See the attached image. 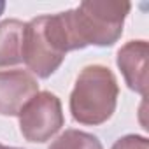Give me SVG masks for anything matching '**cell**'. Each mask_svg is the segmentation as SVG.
Returning a JSON list of instances; mask_svg holds the SVG:
<instances>
[{"mask_svg": "<svg viewBox=\"0 0 149 149\" xmlns=\"http://www.w3.org/2000/svg\"><path fill=\"white\" fill-rule=\"evenodd\" d=\"M147 51L149 46L146 40H132L118 53V67L126 84L142 97L147 95Z\"/></svg>", "mask_w": 149, "mask_h": 149, "instance_id": "6", "label": "cell"}, {"mask_svg": "<svg viewBox=\"0 0 149 149\" xmlns=\"http://www.w3.org/2000/svg\"><path fill=\"white\" fill-rule=\"evenodd\" d=\"M112 149H149L147 146V139L140 137V135H126L123 139H119Z\"/></svg>", "mask_w": 149, "mask_h": 149, "instance_id": "9", "label": "cell"}, {"mask_svg": "<svg viewBox=\"0 0 149 149\" xmlns=\"http://www.w3.org/2000/svg\"><path fill=\"white\" fill-rule=\"evenodd\" d=\"M49 149H104V147L100 140L91 133L79 130H67L49 146Z\"/></svg>", "mask_w": 149, "mask_h": 149, "instance_id": "8", "label": "cell"}, {"mask_svg": "<svg viewBox=\"0 0 149 149\" xmlns=\"http://www.w3.org/2000/svg\"><path fill=\"white\" fill-rule=\"evenodd\" d=\"M37 93L39 84L26 70H0V114H19Z\"/></svg>", "mask_w": 149, "mask_h": 149, "instance_id": "5", "label": "cell"}, {"mask_svg": "<svg viewBox=\"0 0 149 149\" xmlns=\"http://www.w3.org/2000/svg\"><path fill=\"white\" fill-rule=\"evenodd\" d=\"M4 9H6V2H2V0H0V14L4 13Z\"/></svg>", "mask_w": 149, "mask_h": 149, "instance_id": "10", "label": "cell"}, {"mask_svg": "<svg viewBox=\"0 0 149 149\" xmlns=\"http://www.w3.org/2000/svg\"><path fill=\"white\" fill-rule=\"evenodd\" d=\"M72 51L63 13L39 16L25 23L21 42V61L37 77H49Z\"/></svg>", "mask_w": 149, "mask_h": 149, "instance_id": "2", "label": "cell"}, {"mask_svg": "<svg viewBox=\"0 0 149 149\" xmlns=\"http://www.w3.org/2000/svg\"><path fill=\"white\" fill-rule=\"evenodd\" d=\"M63 126L61 104L49 91L37 93L19 111V128L26 140L46 142Z\"/></svg>", "mask_w": 149, "mask_h": 149, "instance_id": "4", "label": "cell"}, {"mask_svg": "<svg viewBox=\"0 0 149 149\" xmlns=\"http://www.w3.org/2000/svg\"><path fill=\"white\" fill-rule=\"evenodd\" d=\"M0 149H19V147H7V146H4V144H0Z\"/></svg>", "mask_w": 149, "mask_h": 149, "instance_id": "11", "label": "cell"}, {"mask_svg": "<svg viewBox=\"0 0 149 149\" xmlns=\"http://www.w3.org/2000/svg\"><path fill=\"white\" fill-rule=\"evenodd\" d=\"M116 100L118 83L114 74L107 67L90 65L77 76L70 95V112L83 125H102L112 116Z\"/></svg>", "mask_w": 149, "mask_h": 149, "instance_id": "3", "label": "cell"}, {"mask_svg": "<svg viewBox=\"0 0 149 149\" xmlns=\"http://www.w3.org/2000/svg\"><path fill=\"white\" fill-rule=\"evenodd\" d=\"M130 2L88 0L77 9L65 11V25L72 49L86 46H112L123 33V23L130 13Z\"/></svg>", "mask_w": 149, "mask_h": 149, "instance_id": "1", "label": "cell"}, {"mask_svg": "<svg viewBox=\"0 0 149 149\" xmlns=\"http://www.w3.org/2000/svg\"><path fill=\"white\" fill-rule=\"evenodd\" d=\"M25 23L19 19H6L0 23V67H9L21 61Z\"/></svg>", "mask_w": 149, "mask_h": 149, "instance_id": "7", "label": "cell"}]
</instances>
